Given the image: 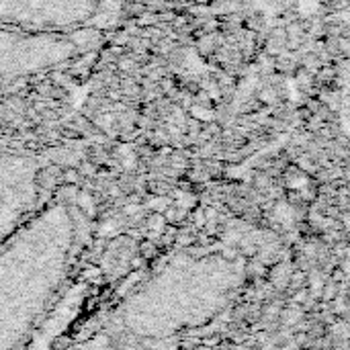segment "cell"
Returning a JSON list of instances; mask_svg holds the SVG:
<instances>
[]
</instances>
